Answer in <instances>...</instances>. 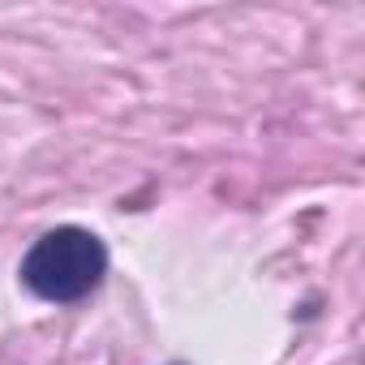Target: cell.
I'll use <instances>...</instances> for the list:
<instances>
[{"instance_id":"6da1fadb","label":"cell","mask_w":365,"mask_h":365,"mask_svg":"<svg viewBox=\"0 0 365 365\" xmlns=\"http://www.w3.org/2000/svg\"><path fill=\"white\" fill-rule=\"evenodd\" d=\"M103 271H108V250L86 228H52L22 258V284L35 297L56 305L82 301L86 292H95Z\"/></svg>"}]
</instances>
